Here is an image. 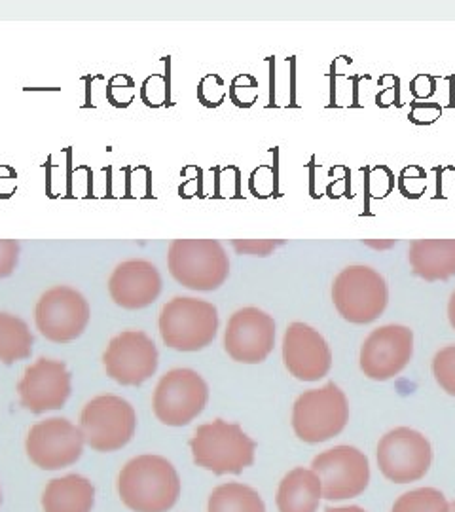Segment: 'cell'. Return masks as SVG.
Instances as JSON below:
<instances>
[{
  "label": "cell",
  "instance_id": "obj_1",
  "mask_svg": "<svg viewBox=\"0 0 455 512\" xmlns=\"http://www.w3.org/2000/svg\"><path fill=\"white\" fill-rule=\"evenodd\" d=\"M118 494L133 512H169L181 497V476L162 456H137L118 476Z\"/></svg>",
  "mask_w": 455,
  "mask_h": 512
},
{
  "label": "cell",
  "instance_id": "obj_2",
  "mask_svg": "<svg viewBox=\"0 0 455 512\" xmlns=\"http://www.w3.org/2000/svg\"><path fill=\"white\" fill-rule=\"evenodd\" d=\"M194 463L213 475H241L255 463L256 442L237 423L200 425L190 440Z\"/></svg>",
  "mask_w": 455,
  "mask_h": 512
},
{
  "label": "cell",
  "instance_id": "obj_3",
  "mask_svg": "<svg viewBox=\"0 0 455 512\" xmlns=\"http://www.w3.org/2000/svg\"><path fill=\"white\" fill-rule=\"evenodd\" d=\"M167 268L184 289L211 293L230 275V258L217 239H175L167 251Z\"/></svg>",
  "mask_w": 455,
  "mask_h": 512
},
{
  "label": "cell",
  "instance_id": "obj_4",
  "mask_svg": "<svg viewBox=\"0 0 455 512\" xmlns=\"http://www.w3.org/2000/svg\"><path fill=\"white\" fill-rule=\"evenodd\" d=\"M160 334L167 348L192 353L213 344L219 332V311L200 298L175 296L160 313Z\"/></svg>",
  "mask_w": 455,
  "mask_h": 512
},
{
  "label": "cell",
  "instance_id": "obj_5",
  "mask_svg": "<svg viewBox=\"0 0 455 512\" xmlns=\"http://www.w3.org/2000/svg\"><path fill=\"white\" fill-rule=\"evenodd\" d=\"M349 421L346 393L334 384L304 391L292 406V429L308 444L338 437Z\"/></svg>",
  "mask_w": 455,
  "mask_h": 512
},
{
  "label": "cell",
  "instance_id": "obj_6",
  "mask_svg": "<svg viewBox=\"0 0 455 512\" xmlns=\"http://www.w3.org/2000/svg\"><path fill=\"white\" fill-rule=\"evenodd\" d=\"M332 302L347 323L368 325L387 308L389 289L385 279L374 268L355 264L336 275Z\"/></svg>",
  "mask_w": 455,
  "mask_h": 512
},
{
  "label": "cell",
  "instance_id": "obj_7",
  "mask_svg": "<svg viewBox=\"0 0 455 512\" xmlns=\"http://www.w3.org/2000/svg\"><path fill=\"white\" fill-rule=\"evenodd\" d=\"M84 442L95 452H116L128 446L137 431V412L118 395H99L80 414Z\"/></svg>",
  "mask_w": 455,
  "mask_h": 512
},
{
  "label": "cell",
  "instance_id": "obj_8",
  "mask_svg": "<svg viewBox=\"0 0 455 512\" xmlns=\"http://www.w3.org/2000/svg\"><path fill=\"white\" fill-rule=\"evenodd\" d=\"M209 401V385L196 370L173 368L156 385L152 408L169 427H184L196 420Z\"/></svg>",
  "mask_w": 455,
  "mask_h": 512
},
{
  "label": "cell",
  "instance_id": "obj_9",
  "mask_svg": "<svg viewBox=\"0 0 455 512\" xmlns=\"http://www.w3.org/2000/svg\"><path fill=\"white\" fill-rule=\"evenodd\" d=\"M90 317V304L84 294L67 285L46 291L35 308L38 332L54 344H69L80 338L90 325Z\"/></svg>",
  "mask_w": 455,
  "mask_h": 512
},
{
  "label": "cell",
  "instance_id": "obj_10",
  "mask_svg": "<svg viewBox=\"0 0 455 512\" xmlns=\"http://www.w3.org/2000/svg\"><path fill=\"white\" fill-rule=\"evenodd\" d=\"M84 437L78 425L67 418L38 421L25 440L29 459L44 471H61L84 454Z\"/></svg>",
  "mask_w": 455,
  "mask_h": 512
},
{
  "label": "cell",
  "instance_id": "obj_11",
  "mask_svg": "<svg viewBox=\"0 0 455 512\" xmlns=\"http://www.w3.org/2000/svg\"><path fill=\"white\" fill-rule=\"evenodd\" d=\"M160 363L154 340L143 330H124L110 340L103 355L107 376L116 384L137 387L150 380Z\"/></svg>",
  "mask_w": 455,
  "mask_h": 512
},
{
  "label": "cell",
  "instance_id": "obj_12",
  "mask_svg": "<svg viewBox=\"0 0 455 512\" xmlns=\"http://www.w3.org/2000/svg\"><path fill=\"white\" fill-rule=\"evenodd\" d=\"M311 471L319 476L328 501L359 497L370 482L368 458L355 446H336L319 454L311 463Z\"/></svg>",
  "mask_w": 455,
  "mask_h": 512
},
{
  "label": "cell",
  "instance_id": "obj_13",
  "mask_svg": "<svg viewBox=\"0 0 455 512\" xmlns=\"http://www.w3.org/2000/svg\"><path fill=\"white\" fill-rule=\"evenodd\" d=\"M433 463V448L421 433L397 427L382 437L378 444V465L382 475L397 482L408 484L427 475Z\"/></svg>",
  "mask_w": 455,
  "mask_h": 512
},
{
  "label": "cell",
  "instance_id": "obj_14",
  "mask_svg": "<svg viewBox=\"0 0 455 512\" xmlns=\"http://www.w3.org/2000/svg\"><path fill=\"white\" fill-rule=\"evenodd\" d=\"M414 332L404 325H385L372 330L361 348V370L374 382L399 376L412 361Z\"/></svg>",
  "mask_w": 455,
  "mask_h": 512
},
{
  "label": "cell",
  "instance_id": "obj_15",
  "mask_svg": "<svg viewBox=\"0 0 455 512\" xmlns=\"http://www.w3.org/2000/svg\"><path fill=\"white\" fill-rule=\"evenodd\" d=\"M71 391L73 378L67 365L46 357L27 366L18 384L19 403L33 414L61 410L69 401Z\"/></svg>",
  "mask_w": 455,
  "mask_h": 512
},
{
  "label": "cell",
  "instance_id": "obj_16",
  "mask_svg": "<svg viewBox=\"0 0 455 512\" xmlns=\"http://www.w3.org/2000/svg\"><path fill=\"white\" fill-rule=\"evenodd\" d=\"M275 346V321L258 308L237 310L224 332L226 353L243 365L264 363Z\"/></svg>",
  "mask_w": 455,
  "mask_h": 512
},
{
  "label": "cell",
  "instance_id": "obj_17",
  "mask_svg": "<svg viewBox=\"0 0 455 512\" xmlns=\"http://www.w3.org/2000/svg\"><path fill=\"white\" fill-rule=\"evenodd\" d=\"M283 363L300 382H319L332 368L327 340L306 323H292L283 336Z\"/></svg>",
  "mask_w": 455,
  "mask_h": 512
},
{
  "label": "cell",
  "instance_id": "obj_18",
  "mask_svg": "<svg viewBox=\"0 0 455 512\" xmlns=\"http://www.w3.org/2000/svg\"><path fill=\"white\" fill-rule=\"evenodd\" d=\"M160 270L141 258L126 260L114 268L109 279L110 298L124 310H143L162 293Z\"/></svg>",
  "mask_w": 455,
  "mask_h": 512
},
{
  "label": "cell",
  "instance_id": "obj_19",
  "mask_svg": "<svg viewBox=\"0 0 455 512\" xmlns=\"http://www.w3.org/2000/svg\"><path fill=\"white\" fill-rule=\"evenodd\" d=\"M408 262L425 281H446L455 275V239H418L410 243Z\"/></svg>",
  "mask_w": 455,
  "mask_h": 512
},
{
  "label": "cell",
  "instance_id": "obj_20",
  "mask_svg": "<svg viewBox=\"0 0 455 512\" xmlns=\"http://www.w3.org/2000/svg\"><path fill=\"white\" fill-rule=\"evenodd\" d=\"M95 507V486L88 478L67 475L48 482L42 494L44 512H91Z\"/></svg>",
  "mask_w": 455,
  "mask_h": 512
},
{
  "label": "cell",
  "instance_id": "obj_21",
  "mask_svg": "<svg viewBox=\"0 0 455 512\" xmlns=\"http://www.w3.org/2000/svg\"><path fill=\"white\" fill-rule=\"evenodd\" d=\"M323 497V486L319 476L311 469H292L285 476L277 490V509L279 512H317Z\"/></svg>",
  "mask_w": 455,
  "mask_h": 512
},
{
  "label": "cell",
  "instance_id": "obj_22",
  "mask_svg": "<svg viewBox=\"0 0 455 512\" xmlns=\"http://www.w3.org/2000/svg\"><path fill=\"white\" fill-rule=\"evenodd\" d=\"M33 332L29 325L12 313H0V363L14 365L33 353Z\"/></svg>",
  "mask_w": 455,
  "mask_h": 512
},
{
  "label": "cell",
  "instance_id": "obj_23",
  "mask_svg": "<svg viewBox=\"0 0 455 512\" xmlns=\"http://www.w3.org/2000/svg\"><path fill=\"white\" fill-rule=\"evenodd\" d=\"M207 512H266L260 494L239 482H228L209 495Z\"/></svg>",
  "mask_w": 455,
  "mask_h": 512
},
{
  "label": "cell",
  "instance_id": "obj_24",
  "mask_svg": "<svg viewBox=\"0 0 455 512\" xmlns=\"http://www.w3.org/2000/svg\"><path fill=\"white\" fill-rule=\"evenodd\" d=\"M391 512H450V503L435 488H419L401 495Z\"/></svg>",
  "mask_w": 455,
  "mask_h": 512
},
{
  "label": "cell",
  "instance_id": "obj_25",
  "mask_svg": "<svg viewBox=\"0 0 455 512\" xmlns=\"http://www.w3.org/2000/svg\"><path fill=\"white\" fill-rule=\"evenodd\" d=\"M366 181H364V190L368 200H383L387 198L393 188H395V173L387 165H376V167H366Z\"/></svg>",
  "mask_w": 455,
  "mask_h": 512
},
{
  "label": "cell",
  "instance_id": "obj_26",
  "mask_svg": "<svg viewBox=\"0 0 455 512\" xmlns=\"http://www.w3.org/2000/svg\"><path fill=\"white\" fill-rule=\"evenodd\" d=\"M433 374L437 384L455 397V346L440 349L433 359Z\"/></svg>",
  "mask_w": 455,
  "mask_h": 512
},
{
  "label": "cell",
  "instance_id": "obj_27",
  "mask_svg": "<svg viewBox=\"0 0 455 512\" xmlns=\"http://www.w3.org/2000/svg\"><path fill=\"white\" fill-rule=\"evenodd\" d=\"M402 196L408 200H419L427 190V171L421 165L404 167L397 179Z\"/></svg>",
  "mask_w": 455,
  "mask_h": 512
},
{
  "label": "cell",
  "instance_id": "obj_28",
  "mask_svg": "<svg viewBox=\"0 0 455 512\" xmlns=\"http://www.w3.org/2000/svg\"><path fill=\"white\" fill-rule=\"evenodd\" d=\"M281 243L283 241H275V239H234L232 241L237 255L249 256H268Z\"/></svg>",
  "mask_w": 455,
  "mask_h": 512
},
{
  "label": "cell",
  "instance_id": "obj_29",
  "mask_svg": "<svg viewBox=\"0 0 455 512\" xmlns=\"http://www.w3.org/2000/svg\"><path fill=\"white\" fill-rule=\"evenodd\" d=\"M440 116H442V107L438 103H423V101H414L408 112V120L414 126H431Z\"/></svg>",
  "mask_w": 455,
  "mask_h": 512
},
{
  "label": "cell",
  "instance_id": "obj_30",
  "mask_svg": "<svg viewBox=\"0 0 455 512\" xmlns=\"http://www.w3.org/2000/svg\"><path fill=\"white\" fill-rule=\"evenodd\" d=\"M19 245L14 239H0V279L14 274L18 268Z\"/></svg>",
  "mask_w": 455,
  "mask_h": 512
},
{
  "label": "cell",
  "instance_id": "obj_31",
  "mask_svg": "<svg viewBox=\"0 0 455 512\" xmlns=\"http://www.w3.org/2000/svg\"><path fill=\"white\" fill-rule=\"evenodd\" d=\"M437 76L431 74H418L412 82H410V93L414 95V101H425L429 97H433L437 92Z\"/></svg>",
  "mask_w": 455,
  "mask_h": 512
},
{
  "label": "cell",
  "instance_id": "obj_32",
  "mask_svg": "<svg viewBox=\"0 0 455 512\" xmlns=\"http://www.w3.org/2000/svg\"><path fill=\"white\" fill-rule=\"evenodd\" d=\"M376 101H378L380 107H391V105L401 107V80L395 78L393 86H383V90L378 93Z\"/></svg>",
  "mask_w": 455,
  "mask_h": 512
},
{
  "label": "cell",
  "instance_id": "obj_33",
  "mask_svg": "<svg viewBox=\"0 0 455 512\" xmlns=\"http://www.w3.org/2000/svg\"><path fill=\"white\" fill-rule=\"evenodd\" d=\"M364 245L374 247V249H389V247L397 245V241L395 239H389V241H364Z\"/></svg>",
  "mask_w": 455,
  "mask_h": 512
},
{
  "label": "cell",
  "instance_id": "obj_34",
  "mask_svg": "<svg viewBox=\"0 0 455 512\" xmlns=\"http://www.w3.org/2000/svg\"><path fill=\"white\" fill-rule=\"evenodd\" d=\"M448 319H450V325L455 330V291L450 296V302H448Z\"/></svg>",
  "mask_w": 455,
  "mask_h": 512
},
{
  "label": "cell",
  "instance_id": "obj_35",
  "mask_svg": "<svg viewBox=\"0 0 455 512\" xmlns=\"http://www.w3.org/2000/svg\"><path fill=\"white\" fill-rule=\"evenodd\" d=\"M325 512H366L361 507H338V509H327Z\"/></svg>",
  "mask_w": 455,
  "mask_h": 512
},
{
  "label": "cell",
  "instance_id": "obj_36",
  "mask_svg": "<svg viewBox=\"0 0 455 512\" xmlns=\"http://www.w3.org/2000/svg\"><path fill=\"white\" fill-rule=\"evenodd\" d=\"M450 512H455V501L450 505Z\"/></svg>",
  "mask_w": 455,
  "mask_h": 512
},
{
  "label": "cell",
  "instance_id": "obj_37",
  "mask_svg": "<svg viewBox=\"0 0 455 512\" xmlns=\"http://www.w3.org/2000/svg\"><path fill=\"white\" fill-rule=\"evenodd\" d=\"M0 505H2V490H0Z\"/></svg>",
  "mask_w": 455,
  "mask_h": 512
}]
</instances>
